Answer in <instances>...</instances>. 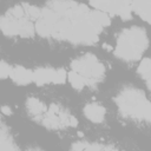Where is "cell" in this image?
Masks as SVG:
<instances>
[{
  "instance_id": "3957f363",
  "label": "cell",
  "mask_w": 151,
  "mask_h": 151,
  "mask_svg": "<svg viewBox=\"0 0 151 151\" xmlns=\"http://www.w3.org/2000/svg\"><path fill=\"white\" fill-rule=\"evenodd\" d=\"M149 45L146 32L138 26L120 31L117 37L114 54L124 61H136L142 58Z\"/></svg>"
},
{
  "instance_id": "5b68a950",
  "label": "cell",
  "mask_w": 151,
  "mask_h": 151,
  "mask_svg": "<svg viewBox=\"0 0 151 151\" xmlns=\"http://www.w3.org/2000/svg\"><path fill=\"white\" fill-rule=\"evenodd\" d=\"M71 70L80 74L85 79L87 86L96 85L104 78L105 74L104 65L94 54L91 53H86L76 58L71 63Z\"/></svg>"
},
{
  "instance_id": "9a60e30c",
  "label": "cell",
  "mask_w": 151,
  "mask_h": 151,
  "mask_svg": "<svg viewBox=\"0 0 151 151\" xmlns=\"http://www.w3.org/2000/svg\"><path fill=\"white\" fill-rule=\"evenodd\" d=\"M67 80H68V83H70L76 90H81V88H84L85 86H87L85 79H84L80 74H78L77 72H74V71H71V72L67 74Z\"/></svg>"
},
{
  "instance_id": "4fadbf2b",
  "label": "cell",
  "mask_w": 151,
  "mask_h": 151,
  "mask_svg": "<svg viewBox=\"0 0 151 151\" xmlns=\"http://www.w3.org/2000/svg\"><path fill=\"white\" fill-rule=\"evenodd\" d=\"M138 73L145 80L149 90L151 91V58H144L140 61L138 66Z\"/></svg>"
},
{
  "instance_id": "7a4b0ae2",
  "label": "cell",
  "mask_w": 151,
  "mask_h": 151,
  "mask_svg": "<svg viewBox=\"0 0 151 151\" xmlns=\"http://www.w3.org/2000/svg\"><path fill=\"white\" fill-rule=\"evenodd\" d=\"M119 112L127 118L151 122V101L143 91L136 87H124L114 98Z\"/></svg>"
},
{
  "instance_id": "e0dca14e",
  "label": "cell",
  "mask_w": 151,
  "mask_h": 151,
  "mask_svg": "<svg viewBox=\"0 0 151 151\" xmlns=\"http://www.w3.org/2000/svg\"><path fill=\"white\" fill-rule=\"evenodd\" d=\"M1 111H2L5 114H11V109H9V107H7V106H2Z\"/></svg>"
},
{
  "instance_id": "2e32d148",
  "label": "cell",
  "mask_w": 151,
  "mask_h": 151,
  "mask_svg": "<svg viewBox=\"0 0 151 151\" xmlns=\"http://www.w3.org/2000/svg\"><path fill=\"white\" fill-rule=\"evenodd\" d=\"M11 70H12V66H9L8 64H6L4 60L1 61L0 64V76L2 79L9 77V73H11Z\"/></svg>"
},
{
  "instance_id": "9c48e42d",
  "label": "cell",
  "mask_w": 151,
  "mask_h": 151,
  "mask_svg": "<svg viewBox=\"0 0 151 151\" xmlns=\"http://www.w3.org/2000/svg\"><path fill=\"white\" fill-rule=\"evenodd\" d=\"M9 78L18 85H28L33 81V71L22 66H14L11 70Z\"/></svg>"
},
{
  "instance_id": "ac0fdd59",
  "label": "cell",
  "mask_w": 151,
  "mask_h": 151,
  "mask_svg": "<svg viewBox=\"0 0 151 151\" xmlns=\"http://www.w3.org/2000/svg\"><path fill=\"white\" fill-rule=\"evenodd\" d=\"M150 24H151V22H150Z\"/></svg>"
},
{
  "instance_id": "ba28073f",
  "label": "cell",
  "mask_w": 151,
  "mask_h": 151,
  "mask_svg": "<svg viewBox=\"0 0 151 151\" xmlns=\"http://www.w3.org/2000/svg\"><path fill=\"white\" fill-rule=\"evenodd\" d=\"M67 74L64 68H51V67H39L33 71V81L38 86L46 84H64L66 81Z\"/></svg>"
},
{
  "instance_id": "8fae6325",
  "label": "cell",
  "mask_w": 151,
  "mask_h": 151,
  "mask_svg": "<svg viewBox=\"0 0 151 151\" xmlns=\"http://www.w3.org/2000/svg\"><path fill=\"white\" fill-rule=\"evenodd\" d=\"M26 109L31 117H33L34 119H40V120H42V118L47 111L46 105L41 100H39L38 98H34V97H31L27 99Z\"/></svg>"
},
{
  "instance_id": "277c9868",
  "label": "cell",
  "mask_w": 151,
  "mask_h": 151,
  "mask_svg": "<svg viewBox=\"0 0 151 151\" xmlns=\"http://www.w3.org/2000/svg\"><path fill=\"white\" fill-rule=\"evenodd\" d=\"M0 28L7 37L31 38L34 34L35 25L28 17L24 4L17 5L2 14L0 19Z\"/></svg>"
},
{
  "instance_id": "52a82bcc",
  "label": "cell",
  "mask_w": 151,
  "mask_h": 151,
  "mask_svg": "<svg viewBox=\"0 0 151 151\" xmlns=\"http://www.w3.org/2000/svg\"><path fill=\"white\" fill-rule=\"evenodd\" d=\"M132 0H90L93 8L110 15H119L123 20L131 18Z\"/></svg>"
},
{
  "instance_id": "5bb4252c",
  "label": "cell",
  "mask_w": 151,
  "mask_h": 151,
  "mask_svg": "<svg viewBox=\"0 0 151 151\" xmlns=\"http://www.w3.org/2000/svg\"><path fill=\"white\" fill-rule=\"evenodd\" d=\"M0 150H15L17 146L9 134L8 131H6V126L2 124L0 130Z\"/></svg>"
},
{
  "instance_id": "7c38bea8",
  "label": "cell",
  "mask_w": 151,
  "mask_h": 151,
  "mask_svg": "<svg viewBox=\"0 0 151 151\" xmlns=\"http://www.w3.org/2000/svg\"><path fill=\"white\" fill-rule=\"evenodd\" d=\"M131 7L143 20L151 22V0H132Z\"/></svg>"
},
{
  "instance_id": "6da1fadb",
  "label": "cell",
  "mask_w": 151,
  "mask_h": 151,
  "mask_svg": "<svg viewBox=\"0 0 151 151\" xmlns=\"http://www.w3.org/2000/svg\"><path fill=\"white\" fill-rule=\"evenodd\" d=\"M47 7L55 13L51 35L54 39L92 45L98 41L103 28L110 25L107 13L90 9L74 0H50Z\"/></svg>"
},
{
  "instance_id": "8992f818",
  "label": "cell",
  "mask_w": 151,
  "mask_h": 151,
  "mask_svg": "<svg viewBox=\"0 0 151 151\" xmlns=\"http://www.w3.org/2000/svg\"><path fill=\"white\" fill-rule=\"evenodd\" d=\"M41 122L46 127L51 130H59L67 126H77L78 124L77 119L72 114L67 113L61 106L57 104L50 105Z\"/></svg>"
},
{
  "instance_id": "30bf717a",
  "label": "cell",
  "mask_w": 151,
  "mask_h": 151,
  "mask_svg": "<svg viewBox=\"0 0 151 151\" xmlns=\"http://www.w3.org/2000/svg\"><path fill=\"white\" fill-rule=\"evenodd\" d=\"M105 107L98 103H90L84 107V116L96 124H99L105 119Z\"/></svg>"
}]
</instances>
